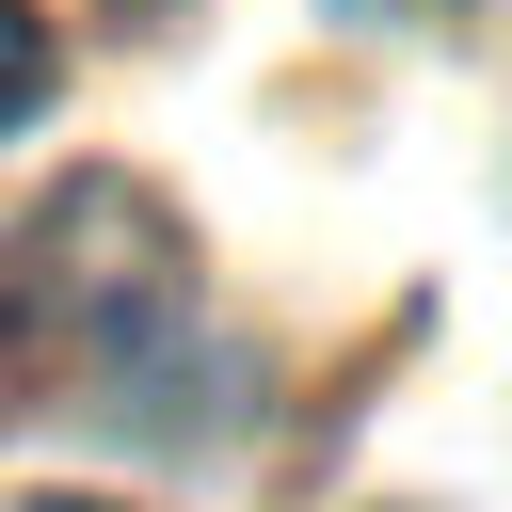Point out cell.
I'll use <instances>...</instances> for the list:
<instances>
[{
  "label": "cell",
  "mask_w": 512,
  "mask_h": 512,
  "mask_svg": "<svg viewBox=\"0 0 512 512\" xmlns=\"http://www.w3.org/2000/svg\"><path fill=\"white\" fill-rule=\"evenodd\" d=\"M16 352L32 368H112V352H144L160 320H176V240H160V208L144 192H48L32 208V240H16Z\"/></svg>",
  "instance_id": "cell-1"
},
{
  "label": "cell",
  "mask_w": 512,
  "mask_h": 512,
  "mask_svg": "<svg viewBox=\"0 0 512 512\" xmlns=\"http://www.w3.org/2000/svg\"><path fill=\"white\" fill-rule=\"evenodd\" d=\"M32 112H48V16L0 0V128H32Z\"/></svg>",
  "instance_id": "cell-2"
},
{
  "label": "cell",
  "mask_w": 512,
  "mask_h": 512,
  "mask_svg": "<svg viewBox=\"0 0 512 512\" xmlns=\"http://www.w3.org/2000/svg\"><path fill=\"white\" fill-rule=\"evenodd\" d=\"M32 512H112V496H32Z\"/></svg>",
  "instance_id": "cell-3"
},
{
  "label": "cell",
  "mask_w": 512,
  "mask_h": 512,
  "mask_svg": "<svg viewBox=\"0 0 512 512\" xmlns=\"http://www.w3.org/2000/svg\"><path fill=\"white\" fill-rule=\"evenodd\" d=\"M384 16H448V0H384Z\"/></svg>",
  "instance_id": "cell-4"
}]
</instances>
